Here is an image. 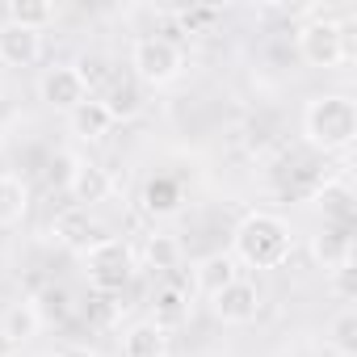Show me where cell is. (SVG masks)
Masks as SVG:
<instances>
[{
	"mask_svg": "<svg viewBox=\"0 0 357 357\" xmlns=\"http://www.w3.org/2000/svg\"><path fill=\"white\" fill-rule=\"evenodd\" d=\"M294 252V231L286 219L269 215V211H252L240 219L236 236H231V257L236 265L248 269H282Z\"/></svg>",
	"mask_w": 357,
	"mask_h": 357,
	"instance_id": "1",
	"label": "cell"
},
{
	"mask_svg": "<svg viewBox=\"0 0 357 357\" xmlns=\"http://www.w3.org/2000/svg\"><path fill=\"white\" fill-rule=\"evenodd\" d=\"M303 135L324 155L349 151L353 139H357V105H353V97L349 93H319V97H311L307 109H303Z\"/></svg>",
	"mask_w": 357,
	"mask_h": 357,
	"instance_id": "2",
	"label": "cell"
},
{
	"mask_svg": "<svg viewBox=\"0 0 357 357\" xmlns=\"http://www.w3.org/2000/svg\"><path fill=\"white\" fill-rule=\"evenodd\" d=\"M298 55L311 68H340L344 59H353L349 26L340 17H332L328 9H311L307 22L298 26Z\"/></svg>",
	"mask_w": 357,
	"mask_h": 357,
	"instance_id": "3",
	"label": "cell"
},
{
	"mask_svg": "<svg viewBox=\"0 0 357 357\" xmlns=\"http://www.w3.org/2000/svg\"><path fill=\"white\" fill-rule=\"evenodd\" d=\"M84 273H89V286L93 290L118 294L135 278V252H130V244L126 240H114V236H97L84 248Z\"/></svg>",
	"mask_w": 357,
	"mask_h": 357,
	"instance_id": "4",
	"label": "cell"
},
{
	"mask_svg": "<svg viewBox=\"0 0 357 357\" xmlns=\"http://www.w3.org/2000/svg\"><path fill=\"white\" fill-rule=\"evenodd\" d=\"M130 68H135V80H139V84H147V89H164V84H172L176 76H181L185 55H181V47H176L172 38L147 34V38L135 43V51H130Z\"/></svg>",
	"mask_w": 357,
	"mask_h": 357,
	"instance_id": "5",
	"label": "cell"
},
{
	"mask_svg": "<svg viewBox=\"0 0 357 357\" xmlns=\"http://www.w3.org/2000/svg\"><path fill=\"white\" fill-rule=\"evenodd\" d=\"M38 97H43L51 109L72 114V109H76L80 101H89L93 93H89V80H84V72H80L76 63H55V68L43 72V80H38Z\"/></svg>",
	"mask_w": 357,
	"mask_h": 357,
	"instance_id": "6",
	"label": "cell"
},
{
	"mask_svg": "<svg viewBox=\"0 0 357 357\" xmlns=\"http://www.w3.org/2000/svg\"><path fill=\"white\" fill-rule=\"evenodd\" d=\"M68 194H72V206L93 211V206H101V202L114 198V176H109L101 164H93V160H72Z\"/></svg>",
	"mask_w": 357,
	"mask_h": 357,
	"instance_id": "7",
	"label": "cell"
},
{
	"mask_svg": "<svg viewBox=\"0 0 357 357\" xmlns=\"http://www.w3.org/2000/svg\"><path fill=\"white\" fill-rule=\"evenodd\" d=\"M211 311L223 324H252L261 315V290L248 278H236V282H227L223 290L211 294Z\"/></svg>",
	"mask_w": 357,
	"mask_h": 357,
	"instance_id": "8",
	"label": "cell"
},
{
	"mask_svg": "<svg viewBox=\"0 0 357 357\" xmlns=\"http://www.w3.org/2000/svg\"><path fill=\"white\" fill-rule=\"evenodd\" d=\"M43 59V34L22 26H0V63L5 68H34Z\"/></svg>",
	"mask_w": 357,
	"mask_h": 357,
	"instance_id": "9",
	"label": "cell"
},
{
	"mask_svg": "<svg viewBox=\"0 0 357 357\" xmlns=\"http://www.w3.org/2000/svg\"><path fill=\"white\" fill-rule=\"evenodd\" d=\"M68 126H72L76 139H84V143H101V139L114 130V114H109V105H105L101 97H89V101H80V105L68 114Z\"/></svg>",
	"mask_w": 357,
	"mask_h": 357,
	"instance_id": "10",
	"label": "cell"
},
{
	"mask_svg": "<svg viewBox=\"0 0 357 357\" xmlns=\"http://www.w3.org/2000/svg\"><path fill=\"white\" fill-rule=\"evenodd\" d=\"M51 236H55L63 248H76V252H84V248L97 240V227H93V215H89V211H80V206H68V211H59V215H55V223H51Z\"/></svg>",
	"mask_w": 357,
	"mask_h": 357,
	"instance_id": "11",
	"label": "cell"
},
{
	"mask_svg": "<svg viewBox=\"0 0 357 357\" xmlns=\"http://www.w3.org/2000/svg\"><path fill=\"white\" fill-rule=\"evenodd\" d=\"M240 278V265H236V257L231 252H211V257H202L198 265H194V290L198 294H215V290H223L227 282H236Z\"/></svg>",
	"mask_w": 357,
	"mask_h": 357,
	"instance_id": "12",
	"label": "cell"
},
{
	"mask_svg": "<svg viewBox=\"0 0 357 357\" xmlns=\"http://www.w3.org/2000/svg\"><path fill=\"white\" fill-rule=\"evenodd\" d=\"M122 357H168V332L151 319H139L122 332Z\"/></svg>",
	"mask_w": 357,
	"mask_h": 357,
	"instance_id": "13",
	"label": "cell"
},
{
	"mask_svg": "<svg viewBox=\"0 0 357 357\" xmlns=\"http://www.w3.org/2000/svg\"><path fill=\"white\" fill-rule=\"evenodd\" d=\"M190 319V294L181 290V286H164V290H155V298H151V324L155 328H181Z\"/></svg>",
	"mask_w": 357,
	"mask_h": 357,
	"instance_id": "14",
	"label": "cell"
},
{
	"mask_svg": "<svg viewBox=\"0 0 357 357\" xmlns=\"http://www.w3.org/2000/svg\"><path fill=\"white\" fill-rule=\"evenodd\" d=\"M30 211V185L13 172H0V227H17Z\"/></svg>",
	"mask_w": 357,
	"mask_h": 357,
	"instance_id": "15",
	"label": "cell"
},
{
	"mask_svg": "<svg viewBox=\"0 0 357 357\" xmlns=\"http://www.w3.org/2000/svg\"><path fill=\"white\" fill-rule=\"evenodd\" d=\"M311 248H315V257L324 261V269L353 265V236H349V227H324Z\"/></svg>",
	"mask_w": 357,
	"mask_h": 357,
	"instance_id": "16",
	"label": "cell"
},
{
	"mask_svg": "<svg viewBox=\"0 0 357 357\" xmlns=\"http://www.w3.org/2000/svg\"><path fill=\"white\" fill-rule=\"evenodd\" d=\"M315 206L324 211V223L349 227V219H353V190H349L344 181H328V185L315 194Z\"/></svg>",
	"mask_w": 357,
	"mask_h": 357,
	"instance_id": "17",
	"label": "cell"
},
{
	"mask_svg": "<svg viewBox=\"0 0 357 357\" xmlns=\"http://www.w3.org/2000/svg\"><path fill=\"white\" fill-rule=\"evenodd\" d=\"M0 332H5L13 344L34 340V336L43 332V315H38V307H34V303H17V307H9L5 319H0Z\"/></svg>",
	"mask_w": 357,
	"mask_h": 357,
	"instance_id": "18",
	"label": "cell"
},
{
	"mask_svg": "<svg viewBox=\"0 0 357 357\" xmlns=\"http://www.w3.org/2000/svg\"><path fill=\"white\" fill-rule=\"evenodd\" d=\"M5 22L9 26H22V30H47L55 22V5H47V0H9L5 9Z\"/></svg>",
	"mask_w": 357,
	"mask_h": 357,
	"instance_id": "19",
	"label": "cell"
},
{
	"mask_svg": "<svg viewBox=\"0 0 357 357\" xmlns=\"http://www.w3.org/2000/svg\"><path fill=\"white\" fill-rule=\"evenodd\" d=\"M328 344L340 353V357H353L357 353V311L353 307H340L328 324Z\"/></svg>",
	"mask_w": 357,
	"mask_h": 357,
	"instance_id": "20",
	"label": "cell"
},
{
	"mask_svg": "<svg viewBox=\"0 0 357 357\" xmlns=\"http://www.w3.org/2000/svg\"><path fill=\"white\" fill-rule=\"evenodd\" d=\"M143 257H147L151 269H181L185 248H181V240H176V236H151L147 248H143Z\"/></svg>",
	"mask_w": 357,
	"mask_h": 357,
	"instance_id": "21",
	"label": "cell"
},
{
	"mask_svg": "<svg viewBox=\"0 0 357 357\" xmlns=\"http://www.w3.org/2000/svg\"><path fill=\"white\" fill-rule=\"evenodd\" d=\"M176 202H181V194H176V185L172 181H147V190H143V206L147 211H155V215H172L176 211Z\"/></svg>",
	"mask_w": 357,
	"mask_h": 357,
	"instance_id": "22",
	"label": "cell"
},
{
	"mask_svg": "<svg viewBox=\"0 0 357 357\" xmlns=\"http://www.w3.org/2000/svg\"><path fill=\"white\" fill-rule=\"evenodd\" d=\"M105 105H109V114H114V122H118V118L139 114V105H143V101H139V89H135V84H114V93H109V101H105Z\"/></svg>",
	"mask_w": 357,
	"mask_h": 357,
	"instance_id": "23",
	"label": "cell"
},
{
	"mask_svg": "<svg viewBox=\"0 0 357 357\" xmlns=\"http://www.w3.org/2000/svg\"><path fill=\"white\" fill-rule=\"evenodd\" d=\"M332 273H336V294L349 303V298H353V265H340V269H332Z\"/></svg>",
	"mask_w": 357,
	"mask_h": 357,
	"instance_id": "24",
	"label": "cell"
},
{
	"mask_svg": "<svg viewBox=\"0 0 357 357\" xmlns=\"http://www.w3.org/2000/svg\"><path fill=\"white\" fill-rule=\"evenodd\" d=\"M13 353H17V344H13L5 332H0V357H13Z\"/></svg>",
	"mask_w": 357,
	"mask_h": 357,
	"instance_id": "25",
	"label": "cell"
},
{
	"mask_svg": "<svg viewBox=\"0 0 357 357\" xmlns=\"http://www.w3.org/2000/svg\"><path fill=\"white\" fill-rule=\"evenodd\" d=\"M55 357H93V353H89V349H59Z\"/></svg>",
	"mask_w": 357,
	"mask_h": 357,
	"instance_id": "26",
	"label": "cell"
}]
</instances>
